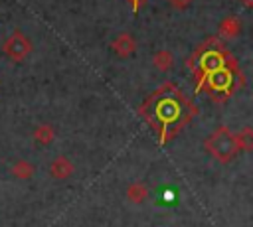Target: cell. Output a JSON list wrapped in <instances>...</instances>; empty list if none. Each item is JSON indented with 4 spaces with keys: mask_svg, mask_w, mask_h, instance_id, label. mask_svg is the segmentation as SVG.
Segmentation results:
<instances>
[{
    "mask_svg": "<svg viewBox=\"0 0 253 227\" xmlns=\"http://www.w3.org/2000/svg\"><path fill=\"white\" fill-rule=\"evenodd\" d=\"M204 150L217 162L221 164H227L231 162L239 148H237V142H235V134L229 130V126H217L206 140H204Z\"/></svg>",
    "mask_w": 253,
    "mask_h": 227,
    "instance_id": "obj_1",
    "label": "cell"
},
{
    "mask_svg": "<svg viewBox=\"0 0 253 227\" xmlns=\"http://www.w3.org/2000/svg\"><path fill=\"white\" fill-rule=\"evenodd\" d=\"M32 49H34V45H32L30 38L24 32H20V30L12 32L8 36V39L4 41V53L12 61H24L32 53Z\"/></svg>",
    "mask_w": 253,
    "mask_h": 227,
    "instance_id": "obj_2",
    "label": "cell"
},
{
    "mask_svg": "<svg viewBox=\"0 0 253 227\" xmlns=\"http://www.w3.org/2000/svg\"><path fill=\"white\" fill-rule=\"evenodd\" d=\"M73 172H75L73 162H71L67 156H63V154L55 156V158L49 162V166H47V174H49L53 180H59V182H63V180H67V178H71V176H73Z\"/></svg>",
    "mask_w": 253,
    "mask_h": 227,
    "instance_id": "obj_3",
    "label": "cell"
},
{
    "mask_svg": "<svg viewBox=\"0 0 253 227\" xmlns=\"http://www.w3.org/2000/svg\"><path fill=\"white\" fill-rule=\"evenodd\" d=\"M111 49L119 55V57H130L132 53H134V49H136V41H134V38L130 36V34H126V32H123V34H119L113 41H111Z\"/></svg>",
    "mask_w": 253,
    "mask_h": 227,
    "instance_id": "obj_4",
    "label": "cell"
},
{
    "mask_svg": "<svg viewBox=\"0 0 253 227\" xmlns=\"http://www.w3.org/2000/svg\"><path fill=\"white\" fill-rule=\"evenodd\" d=\"M217 32H219V36L225 38V39L237 38V36L241 34V22H239V18H235V16H225V18L219 22Z\"/></svg>",
    "mask_w": 253,
    "mask_h": 227,
    "instance_id": "obj_5",
    "label": "cell"
},
{
    "mask_svg": "<svg viewBox=\"0 0 253 227\" xmlns=\"http://www.w3.org/2000/svg\"><path fill=\"white\" fill-rule=\"evenodd\" d=\"M148 195H150V189H148V186L144 182H132L126 188V199L130 203H134V205L144 203L148 199Z\"/></svg>",
    "mask_w": 253,
    "mask_h": 227,
    "instance_id": "obj_6",
    "label": "cell"
},
{
    "mask_svg": "<svg viewBox=\"0 0 253 227\" xmlns=\"http://www.w3.org/2000/svg\"><path fill=\"white\" fill-rule=\"evenodd\" d=\"M10 174H12L16 180L26 182V180H32V178H34L36 166H34L32 162H28V160H16V162L10 166Z\"/></svg>",
    "mask_w": 253,
    "mask_h": 227,
    "instance_id": "obj_7",
    "label": "cell"
},
{
    "mask_svg": "<svg viewBox=\"0 0 253 227\" xmlns=\"http://www.w3.org/2000/svg\"><path fill=\"white\" fill-rule=\"evenodd\" d=\"M32 136H34V140H36L40 146H49V144L55 140V130H53L51 124L42 122V124H38V126L34 128Z\"/></svg>",
    "mask_w": 253,
    "mask_h": 227,
    "instance_id": "obj_8",
    "label": "cell"
},
{
    "mask_svg": "<svg viewBox=\"0 0 253 227\" xmlns=\"http://www.w3.org/2000/svg\"><path fill=\"white\" fill-rule=\"evenodd\" d=\"M152 65L158 69V71H170L174 67V55L168 51V49H158L154 55H152Z\"/></svg>",
    "mask_w": 253,
    "mask_h": 227,
    "instance_id": "obj_9",
    "label": "cell"
},
{
    "mask_svg": "<svg viewBox=\"0 0 253 227\" xmlns=\"http://www.w3.org/2000/svg\"><path fill=\"white\" fill-rule=\"evenodd\" d=\"M235 142H237L239 152H251V150H253V128H251V126L241 128V130L235 134Z\"/></svg>",
    "mask_w": 253,
    "mask_h": 227,
    "instance_id": "obj_10",
    "label": "cell"
},
{
    "mask_svg": "<svg viewBox=\"0 0 253 227\" xmlns=\"http://www.w3.org/2000/svg\"><path fill=\"white\" fill-rule=\"evenodd\" d=\"M168 4L172 8H176V10H186L192 4V0H168Z\"/></svg>",
    "mask_w": 253,
    "mask_h": 227,
    "instance_id": "obj_11",
    "label": "cell"
},
{
    "mask_svg": "<svg viewBox=\"0 0 253 227\" xmlns=\"http://www.w3.org/2000/svg\"><path fill=\"white\" fill-rule=\"evenodd\" d=\"M130 2H132V10L136 12V10H138V6H140V4L144 2V0H130Z\"/></svg>",
    "mask_w": 253,
    "mask_h": 227,
    "instance_id": "obj_12",
    "label": "cell"
},
{
    "mask_svg": "<svg viewBox=\"0 0 253 227\" xmlns=\"http://www.w3.org/2000/svg\"><path fill=\"white\" fill-rule=\"evenodd\" d=\"M241 4H243L245 8H253V0H241Z\"/></svg>",
    "mask_w": 253,
    "mask_h": 227,
    "instance_id": "obj_13",
    "label": "cell"
}]
</instances>
